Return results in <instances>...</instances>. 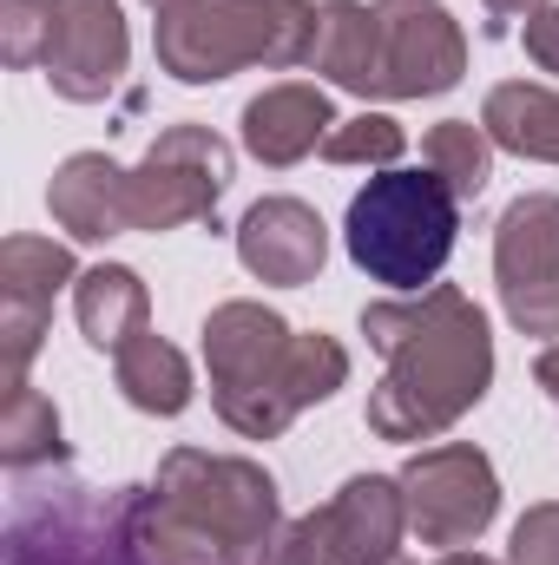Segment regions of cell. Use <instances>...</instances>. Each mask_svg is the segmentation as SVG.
<instances>
[{"instance_id": "6da1fadb", "label": "cell", "mask_w": 559, "mask_h": 565, "mask_svg": "<svg viewBox=\"0 0 559 565\" xmlns=\"http://www.w3.org/2000/svg\"><path fill=\"white\" fill-rule=\"evenodd\" d=\"M362 335L382 355L369 388V434L382 440H441L494 388V335L474 296L428 282L421 296H389L362 309Z\"/></svg>"}, {"instance_id": "7a4b0ae2", "label": "cell", "mask_w": 559, "mask_h": 565, "mask_svg": "<svg viewBox=\"0 0 559 565\" xmlns=\"http://www.w3.org/2000/svg\"><path fill=\"white\" fill-rule=\"evenodd\" d=\"M211 408L244 440H277L303 408H323L349 382V349L323 329L296 335L271 302L231 296L204 316Z\"/></svg>"}, {"instance_id": "3957f363", "label": "cell", "mask_w": 559, "mask_h": 565, "mask_svg": "<svg viewBox=\"0 0 559 565\" xmlns=\"http://www.w3.org/2000/svg\"><path fill=\"white\" fill-rule=\"evenodd\" d=\"M316 7L309 0H178L151 26L158 73L178 86H218L244 66L289 73L309 66Z\"/></svg>"}, {"instance_id": "277c9868", "label": "cell", "mask_w": 559, "mask_h": 565, "mask_svg": "<svg viewBox=\"0 0 559 565\" xmlns=\"http://www.w3.org/2000/svg\"><path fill=\"white\" fill-rule=\"evenodd\" d=\"M461 237V198L421 164V171H376L342 217L349 264L369 282H389L395 296H421L428 282L447 270Z\"/></svg>"}, {"instance_id": "5b68a950", "label": "cell", "mask_w": 559, "mask_h": 565, "mask_svg": "<svg viewBox=\"0 0 559 565\" xmlns=\"http://www.w3.org/2000/svg\"><path fill=\"white\" fill-rule=\"evenodd\" d=\"M151 493L165 500V513L224 565H244L271 533L283 526L277 480L244 460V454H211V447H171L158 460Z\"/></svg>"}, {"instance_id": "8992f818", "label": "cell", "mask_w": 559, "mask_h": 565, "mask_svg": "<svg viewBox=\"0 0 559 565\" xmlns=\"http://www.w3.org/2000/svg\"><path fill=\"white\" fill-rule=\"evenodd\" d=\"M7 565H145L126 533V487L93 493L80 480H46L13 500Z\"/></svg>"}, {"instance_id": "52a82bcc", "label": "cell", "mask_w": 559, "mask_h": 565, "mask_svg": "<svg viewBox=\"0 0 559 565\" xmlns=\"http://www.w3.org/2000/svg\"><path fill=\"white\" fill-rule=\"evenodd\" d=\"M231 171H238V151L224 132L184 119V126H165L151 151L126 171V217L133 231H184V224H211L218 217V198L231 191Z\"/></svg>"}, {"instance_id": "ba28073f", "label": "cell", "mask_w": 559, "mask_h": 565, "mask_svg": "<svg viewBox=\"0 0 559 565\" xmlns=\"http://www.w3.org/2000/svg\"><path fill=\"white\" fill-rule=\"evenodd\" d=\"M395 480H402V500H409V533L434 553L474 546L500 513V473L467 440H441V447L409 454Z\"/></svg>"}, {"instance_id": "9c48e42d", "label": "cell", "mask_w": 559, "mask_h": 565, "mask_svg": "<svg viewBox=\"0 0 559 565\" xmlns=\"http://www.w3.org/2000/svg\"><path fill=\"white\" fill-rule=\"evenodd\" d=\"M409 540V500L395 473H356L342 480L316 513L289 520L296 565H389Z\"/></svg>"}, {"instance_id": "30bf717a", "label": "cell", "mask_w": 559, "mask_h": 565, "mask_svg": "<svg viewBox=\"0 0 559 565\" xmlns=\"http://www.w3.org/2000/svg\"><path fill=\"white\" fill-rule=\"evenodd\" d=\"M494 289L520 335L559 342V191H520L494 224Z\"/></svg>"}, {"instance_id": "8fae6325", "label": "cell", "mask_w": 559, "mask_h": 565, "mask_svg": "<svg viewBox=\"0 0 559 565\" xmlns=\"http://www.w3.org/2000/svg\"><path fill=\"white\" fill-rule=\"evenodd\" d=\"M382 13V99H441L467 73V33L447 0H376Z\"/></svg>"}, {"instance_id": "7c38bea8", "label": "cell", "mask_w": 559, "mask_h": 565, "mask_svg": "<svg viewBox=\"0 0 559 565\" xmlns=\"http://www.w3.org/2000/svg\"><path fill=\"white\" fill-rule=\"evenodd\" d=\"M126 60H133V33L119 0H60V26L40 73L66 106H99L126 79Z\"/></svg>"}, {"instance_id": "4fadbf2b", "label": "cell", "mask_w": 559, "mask_h": 565, "mask_svg": "<svg viewBox=\"0 0 559 565\" xmlns=\"http://www.w3.org/2000/svg\"><path fill=\"white\" fill-rule=\"evenodd\" d=\"M238 264L257 282L303 289L329 264V224L303 198H257L244 211V224H238Z\"/></svg>"}, {"instance_id": "5bb4252c", "label": "cell", "mask_w": 559, "mask_h": 565, "mask_svg": "<svg viewBox=\"0 0 559 565\" xmlns=\"http://www.w3.org/2000/svg\"><path fill=\"white\" fill-rule=\"evenodd\" d=\"M336 126H342V119H336V106H329L323 86L283 79V86H264V93L244 106V119H238V145H244L257 164L289 171V164H303L309 151H323V139H329Z\"/></svg>"}, {"instance_id": "9a60e30c", "label": "cell", "mask_w": 559, "mask_h": 565, "mask_svg": "<svg viewBox=\"0 0 559 565\" xmlns=\"http://www.w3.org/2000/svg\"><path fill=\"white\" fill-rule=\"evenodd\" d=\"M46 211L73 244L126 237L133 231V217H126V164L106 158V151H73L46 184Z\"/></svg>"}, {"instance_id": "2e32d148", "label": "cell", "mask_w": 559, "mask_h": 565, "mask_svg": "<svg viewBox=\"0 0 559 565\" xmlns=\"http://www.w3.org/2000/svg\"><path fill=\"white\" fill-rule=\"evenodd\" d=\"M309 66L356 99H382V13L369 0H323Z\"/></svg>"}, {"instance_id": "e0dca14e", "label": "cell", "mask_w": 559, "mask_h": 565, "mask_svg": "<svg viewBox=\"0 0 559 565\" xmlns=\"http://www.w3.org/2000/svg\"><path fill=\"white\" fill-rule=\"evenodd\" d=\"M73 316H80V335L106 355H119L133 335L151 329V289L133 264H93L73 282Z\"/></svg>"}, {"instance_id": "ac0fdd59", "label": "cell", "mask_w": 559, "mask_h": 565, "mask_svg": "<svg viewBox=\"0 0 559 565\" xmlns=\"http://www.w3.org/2000/svg\"><path fill=\"white\" fill-rule=\"evenodd\" d=\"M481 126L487 139L514 158H534V164H559V93L540 79H500L487 99H481Z\"/></svg>"}, {"instance_id": "d6986e66", "label": "cell", "mask_w": 559, "mask_h": 565, "mask_svg": "<svg viewBox=\"0 0 559 565\" xmlns=\"http://www.w3.org/2000/svg\"><path fill=\"white\" fill-rule=\"evenodd\" d=\"M113 382H119V395L139 408V415H158V422H171V415H184L191 408V362H184V349H171L165 335H133L119 355H113Z\"/></svg>"}, {"instance_id": "ffe728a7", "label": "cell", "mask_w": 559, "mask_h": 565, "mask_svg": "<svg viewBox=\"0 0 559 565\" xmlns=\"http://www.w3.org/2000/svg\"><path fill=\"white\" fill-rule=\"evenodd\" d=\"M80 282V264L53 237H7L0 244V309H33L53 316V296Z\"/></svg>"}, {"instance_id": "44dd1931", "label": "cell", "mask_w": 559, "mask_h": 565, "mask_svg": "<svg viewBox=\"0 0 559 565\" xmlns=\"http://www.w3.org/2000/svg\"><path fill=\"white\" fill-rule=\"evenodd\" d=\"M0 460H7V473H33V467H60V460H66L60 408H53L33 382H7V408H0Z\"/></svg>"}, {"instance_id": "7402d4cb", "label": "cell", "mask_w": 559, "mask_h": 565, "mask_svg": "<svg viewBox=\"0 0 559 565\" xmlns=\"http://www.w3.org/2000/svg\"><path fill=\"white\" fill-rule=\"evenodd\" d=\"M494 151H500V145L487 139V126H474V119H441V126H428V139H421V164H428L461 204H474V198L487 191V178H494Z\"/></svg>"}, {"instance_id": "603a6c76", "label": "cell", "mask_w": 559, "mask_h": 565, "mask_svg": "<svg viewBox=\"0 0 559 565\" xmlns=\"http://www.w3.org/2000/svg\"><path fill=\"white\" fill-rule=\"evenodd\" d=\"M402 151H409V132L389 113H356V119H342L323 139V158L329 164H369V171H395Z\"/></svg>"}, {"instance_id": "cb8c5ba5", "label": "cell", "mask_w": 559, "mask_h": 565, "mask_svg": "<svg viewBox=\"0 0 559 565\" xmlns=\"http://www.w3.org/2000/svg\"><path fill=\"white\" fill-rule=\"evenodd\" d=\"M53 26H60V0H0V60L13 73L46 66Z\"/></svg>"}, {"instance_id": "d4e9b609", "label": "cell", "mask_w": 559, "mask_h": 565, "mask_svg": "<svg viewBox=\"0 0 559 565\" xmlns=\"http://www.w3.org/2000/svg\"><path fill=\"white\" fill-rule=\"evenodd\" d=\"M507 565H559V500H534V507L514 520Z\"/></svg>"}, {"instance_id": "484cf974", "label": "cell", "mask_w": 559, "mask_h": 565, "mask_svg": "<svg viewBox=\"0 0 559 565\" xmlns=\"http://www.w3.org/2000/svg\"><path fill=\"white\" fill-rule=\"evenodd\" d=\"M520 40H527V60H534L540 73H559V0H547V7L527 20Z\"/></svg>"}, {"instance_id": "4316f807", "label": "cell", "mask_w": 559, "mask_h": 565, "mask_svg": "<svg viewBox=\"0 0 559 565\" xmlns=\"http://www.w3.org/2000/svg\"><path fill=\"white\" fill-rule=\"evenodd\" d=\"M547 0H481V13H487V33L500 40V33H514L520 20H534Z\"/></svg>"}, {"instance_id": "83f0119b", "label": "cell", "mask_w": 559, "mask_h": 565, "mask_svg": "<svg viewBox=\"0 0 559 565\" xmlns=\"http://www.w3.org/2000/svg\"><path fill=\"white\" fill-rule=\"evenodd\" d=\"M534 382L553 395V408H559V342H547V349L534 355Z\"/></svg>"}, {"instance_id": "f1b7e54d", "label": "cell", "mask_w": 559, "mask_h": 565, "mask_svg": "<svg viewBox=\"0 0 559 565\" xmlns=\"http://www.w3.org/2000/svg\"><path fill=\"white\" fill-rule=\"evenodd\" d=\"M389 565H409V559H389ZM428 565H494L487 553H474V546H461V553H434Z\"/></svg>"}, {"instance_id": "f546056e", "label": "cell", "mask_w": 559, "mask_h": 565, "mask_svg": "<svg viewBox=\"0 0 559 565\" xmlns=\"http://www.w3.org/2000/svg\"><path fill=\"white\" fill-rule=\"evenodd\" d=\"M145 7H151V13H165V7H178V0H145Z\"/></svg>"}]
</instances>
